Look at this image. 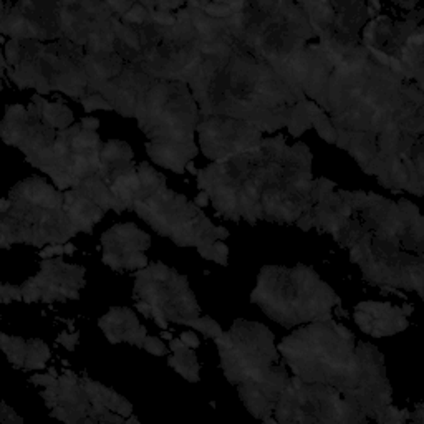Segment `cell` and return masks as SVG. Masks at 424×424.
Returning <instances> with one entry per match:
<instances>
[{
  "label": "cell",
  "mask_w": 424,
  "mask_h": 424,
  "mask_svg": "<svg viewBox=\"0 0 424 424\" xmlns=\"http://www.w3.org/2000/svg\"><path fill=\"white\" fill-rule=\"evenodd\" d=\"M197 187L212 199L217 216L231 221L297 222L314 209L311 152L267 138L255 150L199 171Z\"/></svg>",
  "instance_id": "1"
},
{
  "label": "cell",
  "mask_w": 424,
  "mask_h": 424,
  "mask_svg": "<svg viewBox=\"0 0 424 424\" xmlns=\"http://www.w3.org/2000/svg\"><path fill=\"white\" fill-rule=\"evenodd\" d=\"M279 351L295 376L338 390L366 421L391 405L385 358L378 348L358 341L345 325L314 321L280 341Z\"/></svg>",
  "instance_id": "2"
},
{
  "label": "cell",
  "mask_w": 424,
  "mask_h": 424,
  "mask_svg": "<svg viewBox=\"0 0 424 424\" xmlns=\"http://www.w3.org/2000/svg\"><path fill=\"white\" fill-rule=\"evenodd\" d=\"M191 93L199 118L227 116L274 133L287 126L294 106L304 101L267 61L229 42L214 55H202Z\"/></svg>",
  "instance_id": "3"
},
{
  "label": "cell",
  "mask_w": 424,
  "mask_h": 424,
  "mask_svg": "<svg viewBox=\"0 0 424 424\" xmlns=\"http://www.w3.org/2000/svg\"><path fill=\"white\" fill-rule=\"evenodd\" d=\"M333 70L319 101L331 116L335 130L381 133L390 126L406 100L413 81L373 58L360 42H319Z\"/></svg>",
  "instance_id": "4"
},
{
  "label": "cell",
  "mask_w": 424,
  "mask_h": 424,
  "mask_svg": "<svg viewBox=\"0 0 424 424\" xmlns=\"http://www.w3.org/2000/svg\"><path fill=\"white\" fill-rule=\"evenodd\" d=\"M350 250V260L360 265L366 282L415 290L423 297L424 219L415 204L391 201L375 231Z\"/></svg>",
  "instance_id": "5"
},
{
  "label": "cell",
  "mask_w": 424,
  "mask_h": 424,
  "mask_svg": "<svg viewBox=\"0 0 424 424\" xmlns=\"http://www.w3.org/2000/svg\"><path fill=\"white\" fill-rule=\"evenodd\" d=\"M214 340L224 375L237 388L250 415L262 421L272 416L290 380L272 331L257 321L237 320L227 333Z\"/></svg>",
  "instance_id": "6"
},
{
  "label": "cell",
  "mask_w": 424,
  "mask_h": 424,
  "mask_svg": "<svg viewBox=\"0 0 424 424\" xmlns=\"http://www.w3.org/2000/svg\"><path fill=\"white\" fill-rule=\"evenodd\" d=\"M234 15L227 19L231 42L262 58L287 81L289 68L316 35L300 4L229 2Z\"/></svg>",
  "instance_id": "7"
},
{
  "label": "cell",
  "mask_w": 424,
  "mask_h": 424,
  "mask_svg": "<svg viewBox=\"0 0 424 424\" xmlns=\"http://www.w3.org/2000/svg\"><path fill=\"white\" fill-rule=\"evenodd\" d=\"M135 118L150 138L148 156L156 165L182 175L199 152L194 141L199 108L189 86L184 81L155 80L143 95Z\"/></svg>",
  "instance_id": "8"
},
{
  "label": "cell",
  "mask_w": 424,
  "mask_h": 424,
  "mask_svg": "<svg viewBox=\"0 0 424 424\" xmlns=\"http://www.w3.org/2000/svg\"><path fill=\"white\" fill-rule=\"evenodd\" d=\"M65 194L40 177L20 181L9 199L0 201V245L66 244L78 231L71 226L65 209Z\"/></svg>",
  "instance_id": "9"
},
{
  "label": "cell",
  "mask_w": 424,
  "mask_h": 424,
  "mask_svg": "<svg viewBox=\"0 0 424 424\" xmlns=\"http://www.w3.org/2000/svg\"><path fill=\"white\" fill-rule=\"evenodd\" d=\"M250 302L270 320L292 329L295 325L331 319V309L341 304L335 290L311 267L292 269L269 265L260 270Z\"/></svg>",
  "instance_id": "10"
},
{
  "label": "cell",
  "mask_w": 424,
  "mask_h": 424,
  "mask_svg": "<svg viewBox=\"0 0 424 424\" xmlns=\"http://www.w3.org/2000/svg\"><path fill=\"white\" fill-rule=\"evenodd\" d=\"M131 209L160 236L180 247L206 249L229 236L226 227H214L199 206L166 186L143 201H135Z\"/></svg>",
  "instance_id": "11"
},
{
  "label": "cell",
  "mask_w": 424,
  "mask_h": 424,
  "mask_svg": "<svg viewBox=\"0 0 424 424\" xmlns=\"http://www.w3.org/2000/svg\"><path fill=\"white\" fill-rule=\"evenodd\" d=\"M391 201L373 192H330L314 206V226L330 232L341 247L351 249L375 231Z\"/></svg>",
  "instance_id": "12"
},
{
  "label": "cell",
  "mask_w": 424,
  "mask_h": 424,
  "mask_svg": "<svg viewBox=\"0 0 424 424\" xmlns=\"http://www.w3.org/2000/svg\"><path fill=\"white\" fill-rule=\"evenodd\" d=\"M274 416L279 423H368L363 413L345 400L336 388L305 383L295 375L280 395Z\"/></svg>",
  "instance_id": "13"
},
{
  "label": "cell",
  "mask_w": 424,
  "mask_h": 424,
  "mask_svg": "<svg viewBox=\"0 0 424 424\" xmlns=\"http://www.w3.org/2000/svg\"><path fill=\"white\" fill-rule=\"evenodd\" d=\"M135 279L133 299L150 304L151 319L160 329L167 330L170 321L187 325L201 314L197 300L189 289L187 279L162 262L140 269Z\"/></svg>",
  "instance_id": "14"
},
{
  "label": "cell",
  "mask_w": 424,
  "mask_h": 424,
  "mask_svg": "<svg viewBox=\"0 0 424 424\" xmlns=\"http://www.w3.org/2000/svg\"><path fill=\"white\" fill-rule=\"evenodd\" d=\"M101 140L98 133L73 125L57 133L53 143V160L47 167L60 191L78 187L81 181L98 175L101 167Z\"/></svg>",
  "instance_id": "15"
},
{
  "label": "cell",
  "mask_w": 424,
  "mask_h": 424,
  "mask_svg": "<svg viewBox=\"0 0 424 424\" xmlns=\"http://www.w3.org/2000/svg\"><path fill=\"white\" fill-rule=\"evenodd\" d=\"M33 65L37 78L48 81L55 91L80 100L96 93L86 75L83 50L65 37L52 43H42Z\"/></svg>",
  "instance_id": "16"
},
{
  "label": "cell",
  "mask_w": 424,
  "mask_h": 424,
  "mask_svg": "<svg viewBox=\"0 0 424 424\" xmlns=\"http://www.w3.org/2000/svg\"><path fill=\"white\" fill-rule=\"evenodd\" d=\"M2 140L7 145L17 146L25 152L30 165L40 171H47L53 160V143L57 133L47 126L33 103L27 108L22 105H10L5 110L2 121Z\"/></svg>",
  "instance_id": "17"
},
{
  "label": "cell",
  "mask_w": 424,
  "mask_h": 424,
  "mask_svg": "<svg viewBox=\"0 0 424 424\" xmlns=\"http://www.w3.org/2000/svg\"><path fill=\"white\" fill-rule=\"evenodd\" d=\"M201 151L214 162H222L234 156L255 150L262 141V131L252 123L227 116H209L199 121Z\"/></svg>",
  "instance_id": "18"
},
{
  "label": "cell",
  "mask_w": 424,
  "mask_h": 424,
  "mask_svg": "<svg viewBox=\"0 0 424 424\" xmlns=\"http://www.w3.org/2000/svg\"><path fill=\"white\" fill-rule=\"evenodd\" d=\"M300 5L320 40L343 45L358 43V30L368 17L363 2H300Z\"/></svg>",
  "instance_id": "19"
},
{
  "label": "cell",
  "mask_w": 424,
  "mask_h": 424,
  "mask_svg": "<svg viewBox=\"0 0 424 424\" xmlns=\"http://www.w3.org/2000/svg\"><path fill=\"white\" fill-rule=\"evenodd\" d=\"M58 12V4L52 2L2 4L0 30L17 40H58L63 37Z\"/></svg>",
  "instance_id": "20"
},
{
  "label": "cell",
  "mask_w": 424,
  "mask_h": 424,
  "mask_svg": "<svg viewBox=\"0 0 424 424\" xmlns=\"http://www.w3.org/2000/svg\"><path fill=\"white\" fill-rule=\"evenodd\" d=\"M40 272L22 285L24 302L53 304L76 300L85 285V269L63 259H43Z\"/></svg>",
  "instance_id": "21"
},
{
  "label": "cell",
  "mask_w": 424,
  "mask_h": 424,
  "mask_svg": "<svg viewBox=\"0 0 424 424\" xmlns=\"http://www.w3.org/2000/svg\"><path fill=\"white\" fill-rule=\"evenodd\" d=\"M101 245L105 249L103 262L113 270H123L131 255L145 252L150 247L151 237L135 224H118L101 236Z\"/></svg>",
  "instance_id": "22"
},
{
  "label": "cell",
  "mask_w": 424,
  "mask_h": 424,
  "mask_svg": "<svg viewBox=\"0 0 424 424\" xmlns=\"http://www.w3.org/2000/svg\"><path fill=\"white\" fill-rule=\"evenodd\" d=\"M355 321L365 333L381 338L408 329V320L400 306L380 302H361L355 306Z\"/></svg>",
  "instance_id": "23"
},
{
  "label": "cell",
  "mask_w": 424,
  "mask_h": 424,
  "mask_svg": "<svg viewBox=\"0 0 424 424\" xmlns=\"http://www.w3.org/2000/svg\"><path fill=\"white\" fill-rule=\"evenodd\" d=\"M98 325L105 331L110 343L115 345L128 341L136 346H143L145 343L146 326L140 325L133 310L125 309V306H113L108 314L101 316Z\"/></svg>",
  "instance_id": "24"
},
{
  "label": "cell",
  "mask_w": 424,
  "mask_h": 424,
  "mask_svg": "<svg viewBox=\"0 0 424 424\" xmlns=\"http://www.w3.org/2000/svg\"><path fill=\"white\" fill-rule=\"evenodd\" d=\"M63 209L68 216L71 226L78 232H93V227L105 216V211L100 206L86 197L78 189H68L65 192Z\"/></svg>",
  "instance_id": "25"
},
{
  "label": "cell",
  "mask_w": 424,
  "mask_h": 424,
  "mask_svg": "<svg viewBox=\"0 0 424 424\" xmlns=\"http://www.w3.org/2000/svg\"><path fill=\"white\" fill-rule=\"evenodd\" d=\"M32 103L38 108V113L42 116L43 123L50 128H58V130H66L73 123V113L68 106H65L61 101L50 103L45 101L40 95L32 96Z\"/></svg>",
  "instance_id": "26"
},
{
  "label": "cell",
  "mask_w": 424,
  "mask_h": 424,
  "mask_svg": "<svg viewBox=\"0 0 424 424\" xmlns=\"http://www.w3.org/2000/svg\"><path fill=\"white\" fill-rule=\"evenodd\" d=\"M78 191H81L85 194L86 197H90L91 201H93L96 206H100L103 211H110V209H113L115 212H118V202H116V199L113 194H111L110 187L106 186V184L100 180L98 175L88 177V180L81 181L78 184Z\"/></svg>",
  "instance_id": "27"
},
{
  "label": "cell",
  "mask_w": 424,
  "mask_h": 424,
  "mask_svg": "<svg viewBox=\"0 0 424 424\" xmlns=\"http://www.w3.org/2000/svg\"><path fill=\"white\" fill-rule=\"evenodd\" d=\"M167 365L175 368L181 376L186 378L187 381L197 383L199 381V361L196 353L191 348H187V345L181 346L180 350L175 351V355H171L167 358Z\"/></svg>",
  "instance_id": "28"
},
{
  "label": "cell",
  "mask_w": 424,
  "mask_h": 424,
  "mask_svg": "<svg viewBox=\"0 0 424 424\" xmlns=\"http://www.w3.org/2000/svg\"><path fill=\"white\" fill-rule=\"evenodd\" d=\"M138 175H140L141 181V191L136 201H143V199L150 197L151 194H155L156 191H160L161 187L166 186V177L152 170L148 162H140V165H138Z\"/></svg>",
  "instance_id": "29"
},
{
  "label": "cell",
  "mask_w": 424,
  "mask_h": 424,
  "mask_svg": "<svg viewBox=\"0 0 424 424\" xmlns=\"http://www.w3.org/2000/svg\"><path fill=\"white\" fill-rule=\"evenodd\" d=\"M2 350L7 355L10 363L15 368H25V358H27V341L20 336H9L2 333Z\"/></svg>",
  "instance_id": "30"
},
{
  "label": "cell",
  "mask_w": 424,
  "mask_h": 424,
  "mask_svg": "<svg viewBox=\"0 0 424 424\" xmlns=\"http://www.w3.org/2000/svg\"><path fill=\"white\" fill-rule=\"evenodd\" d=\"M50 348L42 340L27 341V358H25V370H43L45 363L50 360Z\"/></svg>",
  "instance_id": "31"
},
{
  "label": "cell",
  "mask_w": 424,
  "mask_h": 424,
  "mask_svg": "<svg viewBox=\"0 0 424 424\" xmlns=\"http://www.w3.org/2000/svg\"><path fill=\"white\" fill-rule=\"evenodd\" d=\"M289 131L292 133L294 136H300L305 130L311 128V116H310V110H309V101H299L297 105L294 106L292 115L289 118Z\"/></svg>",
  "instance_id": "32"
},
{
  "label": "cell",
  "mask_w": 424,
  "mask_h": 424,
  "mask_svg": "<svg viewBox=\"0 0 424 424\" xmlns=\"http://www.w3.org/2000/svg\"><path fill=\"white\" fill-rule=\"evenodd\" d=\"M311 126L316 128L319 135L321 140H325L330 145H335L336 143V130L333 126V123L325 115V111L321 110L320 113H316L314 118H311Z\"/></svg>",
  "instance_id": "33"
},
{
  "label": "cell",
  "mask_w": 424,
  "mask_h": 424,
  "mask_svg": "<svg viewBox=\"0 0 424 424\" xmlns=\"http://www.w3.org/2000/svg\"><path fill=\"white\" fill-rule=\"evenodd\" d=\"M187 326H192V329L202 331V333L209 336V338H217V336H221L224 333L221 325H219L216 320H212L211 316H201V319L197 316V319L189 321Z\"/></svg>",
  "instance_id": "34"
},
{
  "label": "cell",
  "mask_w": 424,
  "mask_h": 424,
  "mask_svg": "<svg viewBox=\"0 0 424 424\" xmlns=\"http://www.w3.org/2000/svg\"><path fill=\"white\" fill-rule=\"evenodd\" d=\"M204 14H207L212 19H231L234 12L229 2H207L206 7L202 9Z\"/></svg>",
  "instance_id": "35"
},
{
  "label": "cell",
  "mask_w": 424,
  "mask_h": 424,
  "mask_svg": "<svg viewBox=\"0 0 424 424\" xmlns=\"http://www.w3.org/2000/svg\"><path fill=\"white\" fill-rule=\"evenodd\" d=\"M80 101L88 113L93 110H115L113 105H111L110 101L100 93H91L88 96H85V98H81Z\"/></svg>",
  "instance_id": "36"
},
{
  "label": "cell",
  "mask_w": 424,
  "mask_h": 424,
  "mask_svg": "<svg viewBox=\"0 0 424 424\" xmlns=\"http://www.w3.org/2000/svg\"><path fill=\"white\" fill-rule=\"evenodd\" d=\"M333 187H335V182L325 180V177H320V180L314 181V189H311V199H314V204L321 201L326 194L333 191Z\"/></svg>",
  "instance_id": "37"
},
{
  "label": "cell",
  "mask_w": 424,
  "mask_h": 424,
  "mask_svg": "<svg viewBox=\"0 0 424 424\" xmlns=\"http://www.w3.org/2000/svg\"><path fill=\"white\" fill-rule=\"evenodd\" d=\"M0 297H2L4 305L10 304L12 300H24L22 287H15V285H10V284H2V287H0Z\"/></svg>",
  "instance_id": "38"
},
{
  "label": "cell",
  "mask_w": 424,
  "mask_h": 424,
  "mask_svg": "<svg viewBox=\"0 0 424 424\" xmlns=\"http://www.w3.org/2000/svg\"><path fill=\"white\" fill-rule=\"evenodd\" d=\"M143 348H146V351H150V353L156 356H165L167 353L166 345L160 338H156V336H146Z\"/></svg>",
  "instance_id": "39"
},
{
  "label": "cell",
  "mask_w": 424,
  "mask_h": 424,
  "mask_svg": "<svg viewBox=\"0 0 424 424\" xmlns=\"http://www.w3.org/2000/svg\"><path fill=\"white\" fill-rule=\"evenodd\" d=\"M227 254H229V249H227V245L224 244L222 241H216L212 244V257H211V260H214V262H217L219 265H224V267H226V265H227Z\"/></svg>",
  "instance_id": "40"
},
{
  "label": "cell",
  "mask_w": 424,
  "mask_h": 424,
  "mask_svg": "<svg viewBox=\"0 0 424 424\" xmlns=\"http://www.w3.org/2000/svg\"><path fill=\"white\" fill-rule=\"evenodd\" d=\"M78 338H80V333L70 335V333H66V331H61V333L58 335V338H57V343L63 345L66 350L73 351V350H75L76 341H78Z\"/></svg>",
  "instance_id": "41"
},
{
  "label": "cell",
  "mask_w": 424,
  "mask_h": 424,
  "mask_svg": "<svg viewBox=\"0 0 424 424\" xmlns=\"http://www.w3.org/2000/svg\"><path fill=\"white\" fill-rule=\"evenodd\" d=\"M145 267H148V259L143 252H138L135 255H131L130 260H128V264H126V269H131V270L145 269Z\"/></svg>",
  "instance_id": "42"
},
{
  "label": "cell",
  "mask_w": 424,
  "mask_h": 424,
  "mask_svg": "<svg viewBox=\"0 0 424 424\" xmlns=\"http://www.w3.org/2000/svg\"><path fill=\"white\" fill-rule=\"evenodd\" d=\"M57 380H58V378H55L53 375H50V373H48V375H40V373H38V375H33L32 378H30V381H32L33 385L45 386V388L50 386V385H53V383H57Z\"/></svg>",
  "instance_id": "43"
},
{
  "label": "cell",
  "mask_w": 424,
  "mask_h": 424,
  "mask_svg": "<svg viewBox=\"0 0 424 424\" xmlns=\"http://www.w3.org/2000/svg\"><path fill=\"white\" fill-rule=\"evenodd\" d=\"M108 4V7L111 9V12H113L116 17H123L128 10H130L133 7V2H106Z\"/></svg>",
  "instance_id": "44"
},
{
  "label": "cell",
  "mask_w": 424,
  "mask_h": 424,
  "mask_svg": "<svg viewBox=\"0 0 424 424\" xmlns=\"http://www.w3.org/2000/svg\"><path fill=\"white\" fill-rule=\"evenodd\" d=\"M297 226L302 229V231H309V229L314 226V209L310 212H305L302 217L297 221Z\"/></svg>",
  "instance_id": "45"
},
{
  "label": "cell",
  "mask_w": 424,
  "mask_h": 424,
  "mask_svg": "<svg viewBox=\"0 0 424 424\" xmlns=\"http://www.w3.org/2000/svg\"><path fill=\"white\" fill-rule=\"evenodd\" d=\"M10 421L22 423L24 420H22V418H19L17 415H15V413L12 410H10V408L7 405H5V403H2V423L7 424Z\"/></svg>",
  "instance_id": "46"
},
{
  "label": "cell",
  "mask_w": 424,
  "mask_h": 424,
  "mask_svg": "<svg viewBox=\"0 0 424 424\" xmlns=\"http://www.w3.org/2000/svg\"><path fill=\"white\" fill-rule=\"evenodd\" d=\"M181 340L184 345L191 346V348H197L199 346V338L196 336V333L194 331H184V333L181 335Z\"/></svg>",
  "instance_id": "47"
},
{
  "label": "cell",
  "mask_w": 424,
  "mask_h": 424,
  "mask_svg": "<svg viewBox=\"0 0 424 424\" xmlns=\"http://www.w3.org/2000/svg\"><path fill=\"white\" fill-rule=\"evenodd\" d=\"M181 0H176V2H156L157 10H165V12H170V10H175L177 7H182Z\"/></svg>",
  "instance_id": "48"
},
{
  "label": "cell",
  "mask_w": 424,
  "mask_h": 424,
  "mask_svg": "<svg viewBox=\"0 0 424 424\" xmlns=\"http://www.w3.org/2000/svg\"><path fill=\"white\" fill-rule=\"evenodd\" d=\"M81 126L85 128V130H91V131H96L100 126V121L96 118H83L81 120Z\"/></svg>",
  "instance_id": "49"
},
{
  "label": "cell",
  "mask_w": 424,
  "mask_h": 424,
  "mask_svg": "<svg viewBox=\"0 0 424 424\" xmlns=\"http://www.w3.org/2000/svg\"><path fill=\"white\" fill-rule=\"evenodd\" d=\"M136 309L140 310L141 314L146 316V319H151V306H150V304H146L145 300H138V302H136Z\"/></svg>",
  "instance_id": "50"
},
{
  "label": "cell",
  "mask_w": 424,
  "mask_h": 424,
  "mask_svg": "<svg viewBox=\"0 0 424 424\" xmlns=\"http://www.w3.org/2000/svg\"><path fill=\"white\" fill-rule=\"evenodd\" d=\"M196 206H199V207H206L207 204H209V194L206 192V191H201L199 192V196L196 197Z\"/></svg>",
  "instance_id": "51"
},
{
  "label": "cell",
  "mask_w": 424,
  "mask_h": 424,
  "mask_svg": "<svg viewBox=\"0 0 424 424\" xmlns=\"http://www.w3.org/2000/svg\"><path fill=\"white\" fill-rule=\"evenodd\" d=\"M186 170L191 172V175H194V176H197L199 175V171L196 170V166H194V162L192 161H189L187 165H186Z\"/></svg>",
  "instance_id": "52"
},
{
  "label": "cell",
  "mask_w": 424,
  "mask_h": 424,
  "mask_svg": "<svg viewBox=\"0 0 424 424\" xmlns=\"http://www.w3.org/2000/svg\"><path fill=\"white\" fill-rule=\"evenodd\" d=\"M75 250H76V247H75L73 244H70V242H66V244H65V254L73 255V254H75Z\"/></svg>",
  "instance_id": "53"
},
{
  "label": "cell",
  "mask_w": 424,
  "mask_h": 424,
  "mask_svg": "<svg viewBox=\"0 0 424 424\" xmlns=\"http://www.w3.org/2000/svg\"><path fill=\"white\" fill-rule=\"evenodd\" d=\"M368 5H370V7H371L373 10H375V12H376V14H378V12H380V10H381V4H380V2H376V0H371V2H370V4H368Z\"/></svg>",
  "instance_id": "54"
},
{
  "label": "cell",
  "mask_w": 424,
  "mask_h": 424,
  "mask_svg": "<svg viewBox=\"0 0 424 424\" xmlns=\"http://www.w3.org/2000/svg\"><path fill=\"white\" fill-rule=\"evenodd\" d=\"M400 7H405V9H415L416 7V2H396Z\"/></svg>",
  "instance_id": "55"
},
{
  "label": "cell",
  "mask_w": 424,
  "mask_h": 424,
  "mask_svg": "<svg viewBox=\"0 0 424 424\" xmlns=\"http://www.w3.org/2000/svg\"><path fill=\"white\" fill-rule=\"evenodd\" d=\"M403 314H405V316H408V315H411L413 311H415V309H413V305H405L403 306Z\"/></svg>",
  "instance_id": "56"
},
{
  "label": "cell",
  "mask_w": 424,
  "mask_h": 424,
  "mask_svg": "<svg viewBox=\"0 0 424 424\" xmlns=\"http://www.w3.org/2000/svg\"><path fill=\"white\" fill-rule=\"evenodd\" d=\"M161 338H162V340H172V333H171V331L165 330V331H162V333H161Z\"/></svg>",
  "instance_id": "57"
},
{
  "label": "cell",
  "mask_w": 424,
  "mask_h": 424,
  "mask_svg": "<svg viewBox=\"0 0 424 424\" xmlns=\"http://www.w3.org/2000/svg\"><path fill=\"white\" fill-rule=\"evenodd\" d=\"M336 314H338V315H341V316H346V310H343V309H341V306H340V305H336Z\"/></svg>",
  "instance_id": "58"
},
{
  "label": "cell",
  "mask_w": 424,
  "mask_h": 424,
  "mask_svg": "<svg viewBox=\"0 0 424 424\" xmlns=\"http://www.w3.org/2000/svg\"><path fill=\"white\" fill-rule=\"evenodd\" d=\"M48 373H50V375H53L55 378H58V373H57V370H55V368H50Z\"/></svg>",
  "instance_id": "59"
},
{
  "label": "cell",
  "mask_w": 424,
  "mask_h": 424,
  "mask_svg": "<svg viewBox=\"0 0 424 424\" xmlns=\"http://www.w3.org/2000/svg\"><path fill=\"white\" fill-rule=\"evenodd\" d=\"M126 423H140V421H138V418L130 416V418H128V420H126Z\"/></svg>",
  "instance_id": "60"
}]
</instances>
